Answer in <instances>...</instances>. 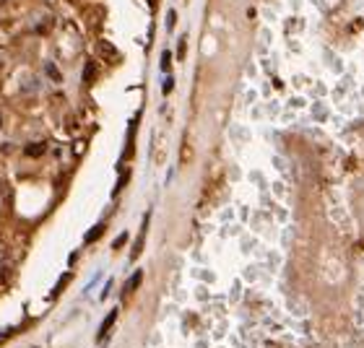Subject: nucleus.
I'll list each match as a JSON object with an SVG mask.
<instances>
[{
	"label": "nucleus",
	"instance_id": "f257e3e1",
	"mask_svg": "<svg viewBox=\"0 0 364 348\" xmlns=\"http://www.w3.org/2000/svg\"><path fill=\"white\" fill-rule=\"evenodd\" d=\"M97 52H99L102 60H107V63H117V60H120L117 47H115L112 42H107V39H99V42H97Z\"/></svg>",
	"mask_w": 364,
	"mask_h": 348
},
{
	"label": "nucleus",
	"instance_id": "f03ea898",
	"mask_svg": "<svg viewBox=\"0 0 364 348\" xmlns=\"http://www.w3.org/2000/svg\"><path fill=\"white\" fill-rule=\"evenodd\" d=\"M115 322H117V309H112L107 317H104V322H102V327H99V332H97V340H99V343H102L104 338H107V332L112 330V325H115Z\"/></svg>",
	"mask_w": 364,
	"mask_h": 348
},
{
	"label": "nucleus",
	"instance_id": "7ed1b4c3",
	"mask_svg": "<svg viewBox=\"0 0 364 348\" xmlns=\"http://www.w3.org/2000/svg\"><path fill=\"white\" fill-rule=\"evenodd\" d=\"M44 151H47V143H29L26 148H24V154L29 156V159H37V156H42Z\"/></svg>",
	"mask_w": 364,
	"mask_h": 348
},
{
	"label": "nucleus",
	"instance_id": "20e7f679",
	"mask_svg": "<svg viewBox=\"0 0 364 348\" xmlns=\"http://www.w3.org/2000/svg\"><path fill=\"white\" fill-rule=\"evenodd\" d=\"M141 281H143V273H141V270H138V273H133V276H130V281H128V286L123 289V296H130V294H133V291L141 286Z\"/></svg>",
	"mask_w": 364,
	"mask_h": 348
},
{
	"label": "nucleus",
	"instance_id": "39448f33",
	"mask_svg": "<svg viewBox=\"0 0 364 348\" xmlns=\"http://www.w3.org/2000/svg\"><path fill=\"white\" fill-rule=\"evenodd\" d=\"M104 229H107V226H104V223H97L94 229H88V231H86V237H83V239H86V245H91V242H94V239H99V237L104 234Z\"/></svg>",
	"mask_w": 364,
	"mask_h": 348
},
{
	"label": "nucleus",
	"instance_id": "423d86ee",
	"mask_svg": "<svg viewBox=\"0 0 364 348\" xmlns=\"http://www.w3.org/2000/svg\"><path fill=\"white\" fill-rule=\"evenodd\" d=\"M94 78H97V63H94V60H88L86 68H83V81H86V83H94Z\"/></svg>",
	"mask_w": 364,
	"mask_h": 348
},
{
	"label": "nucleus",
	"instance_id": "0eeeda50",
	"mask_svg": "<svg viewBox=\"0 0 364 348\" xmlns=\"http://www.w3.org/2000/svg\"><path fill=\"white\" fill-rule=\"evenodd\" d=\"M190 159H193V148H190V143L185 141V143H182V156H179V161H182V164H188Z\"/></svg>",
	"mask_w": 364,
	"mask_h": 348
},
{
	"label": "nucleus",
	"instance_id": "6e6552de",
	"mask_svg": "<svg viewBox=\"0 0 364 348\" xmlns=\"http://www.w3.org/2000/svg\"><path fill=\"white\" fill-rule=\"evenodd\" d=\"M185 50H188L185 39H179V44H177V57H179V60H185Z\"/></svg>",
	"mask_w": 364,
	"mask_h": 348
},
{
	"label": "nucleus",
	"instance_id": "1a4fd4ad",
	"mask_svg": "<svg viewBox=\"0 0 364 348\" xmlns=\"http://www.w3.org/2000/svg\"><path fill=\"white\" fill-rule=\"evenodd\" d=\"M68 281H70V276L65 273L63 278H60V283H57V289H55V294H60V291H63V289H65V286H68Z\"/></svg>",
	"mask_w": 364,
	"mask_h": 348
},
{
	"label": "nucleus",
	"instance_id": "9d476101",
	"mask_svg": "<svg viewBox=\"0 0 364 348\" xmlns=\"http://www.w3.org/2000/svg\"><path fill=\"white\" fill-rule=\"evenodd\" d=\"M125 242H128V234H120V237L115 239V245H112V247H115V250H120V247L125 245Z\"/></svg>",
	"mask_w": 364,
	"mask_h": 348
},
{
	"label": "nucleus",
	"instance_id": "9b49d317",
	"mask_svg": "<svg viewBox=\"0 0 364 348\" xmlns=\"http://www.w3.org/2000/svg\"><path fill=\"white\" fill-rule=\"evenodd\" d=\"M47 75H50V78H55V81H60V70L55 65H47Z\"/></svg>",
	"mask_w": 364,
	"mask_h": 348
},
{
	"label": "nucleus",
	"instance_id": "f8f14e48",
	"mask_svg": "<svg viewBox=\"0 0 364 348\" xmlns=\"http://www.w3.org/2000/svg\"><path fill=\"white\" fill-rule=\"evenodd\" d=\"M169 60H172L169 52H164V55H161V68H164V70H169Z\"/></svg>",
	"mask_w": 364,
	"mask_h": 348
},
{
	"label": "nucleus",
	"instance_id": "ddd939ff",
	"mask_svg": "<svg viewBox=\"0 0 364 348\" xmlns=\"http://www.w3.org/2000/svg\"><path fill=\"white\" fill-rule=\"evenodd\" d=\"M174 19H177V16H174V11H169V16H166V26H169V29L174 26Z\"/></svg>",
	"mask_w": 364,
	"mask_h": 348
},
{
	"label": "nucleus",
	"instance_id": "4468645a",
	"mask_svg": "<svg viewBox=\"0 0 364 348\" xmlns=\"http://www.w3.org/2000/svg\"><path fill=\"white\" fill-rule=\"evenodd\" d=\"M8 281V268H0V283Z\"/></svg>",
	"mask_w": 364,
	"mask_h": 348
},
{
	"label": "nucleus",
	"instance_id": "2eb2a0df",
	"mask_svg": "<svg viewBox=\"0 0 364 348\" xmlns=\"http://www.w3.org/2000/svg\"><path fill=\"white\" fill-rule=\"evenodd\" d=\"M172 91V78H166V83H164V94H169Z\"/></svg>",
	"mask_w": 364,
	"mask_h": 348
},
{
	"label": "nucleus",
	"instance_id": "dca6fc26",
	"mask_svg": "<svg viewBox=\"0 0 364 348\" xmlns=\"http://www.w3.org/2000/svg\"><path fill=\"white\" fill-rule=\"evenodd\" d=\"M8 338H11V330H6V332H3V335H0V343H6Z\"/></svg>",
	"mask_w": 364,
	"mask_h": 348
}]
</instances>
